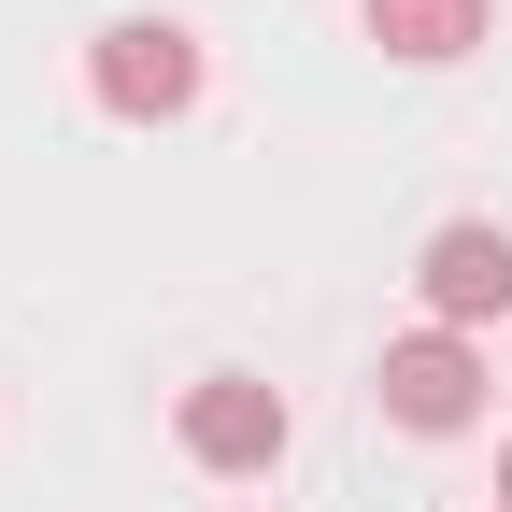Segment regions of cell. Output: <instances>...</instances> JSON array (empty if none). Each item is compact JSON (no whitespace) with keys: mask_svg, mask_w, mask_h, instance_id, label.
Returning a JSON list of instances; mask_svg holds the SVG:
<instances>
[{"mask_svg":"<svg viewBox=\"0 0 512 512\" xmlns=\"http://www.w3.org/2000/svg\"><path fill=\"white\" fill-rule=\"evenodd\" d=\"M370 399L399 413V427H470L484 413V356H470V328H413V342H384V370H370Z\"/></svg>","mask_w":512,"mask_h":512,"instance_id":"1","label":"cell"},{"mask_svg":"<svg viewBox=\"0 0 512 512\" xmlns=\"http://www.w3.org/2000/svg\"><path fill=\"white\" fill-rule=\"evenodd\" d=\"M86 86L114 114H185V100H200V43H185L171 15H128V29L86 43Z\"/></svg>","mask_w":512,"mask_h":512,"instance_id":"2","label":"cell"},{"mask_svg":"<svg viewBox=\"0 0 512 512\" xmlns=\"http://www.w3.org/2000/svg\"><path fill=\"white\" fill-rule=\"evenodd\" d=\"M185 456H200V470H271L285 456V399L256 370H200V384H185Z\"/></svg>","mask_w":512,"mask_h":512,"instance_id":"3","label":"cell"},{"mask_svg":"<svg viewBox=\"0 0 512 512\" xmlns=\"http://www.w3.org/2000/svg\"><path fill=\"white\" fill-rule=\"evenodd\" d=\"M413 285H427L441 328H484V313H512V228H441Z\"/></svg>","mask_w":512,"mask_h":512,"instance_id":"4","label":"cell"},{"mask_svg":"<svg viewBox=\"0 0 512 512\" xmlns=\"http://www.w3.org/2000/svg\"><path fill=\"white\" fill-rule=\"evenodd\" d=\"M370 43L413 57V72H456V57L484 43V0H370Z\"/></svg>","mask_w":512,"mask_h":512,"instance_id":"5","label":"cell"},{"mask_svg":"<svg viewBox=\"0 0 512 512\" xmlns=\"http://www.w3.org/2000/svg\"><path fill=\"white\" fill-rule=\"evenodd\" d=\"M498 498H512V441H498Z\"/></svg>","mask_w":512,"mask_h":512,"instance_id":"6","label":"cell"}]
</instances>
